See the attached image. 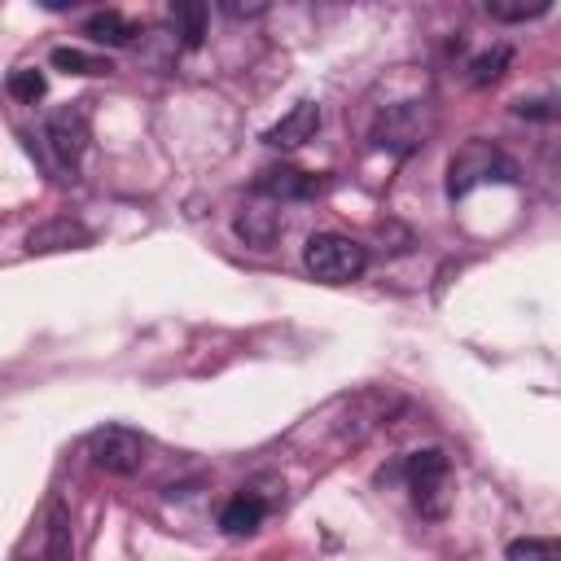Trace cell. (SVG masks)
<instances>
[{
  "label": "cell",
  "instance_id": "4fadbf2b",
  "mask_svg": "<svg viewBox=\"0 0 561 561\" xmlns=\"http://www.w3.org/2000/svg\"><path fill=\"white\" fill-rule=\"evenodd\" d=\"M263 513H267V504H263L254 491H241V495H232V500L224 504L219 526H224V535L241 539V535H254V530L263 526Z\"/></svg>",
  "mask_w": 561,
  "mask_h": 561
},
{
  "label": "cell",
  "instance_id": "ffe728a7",
  "mask_svg": "<svg viewBox=\"0 0 561 561\" xmlns=\"http://www.w3.org/2000/svg\"><path fill=\"white\" fill-rule=\"evenodd\" d=\"M508 561H561V539H513L508 543Z\"/></svg>",
  "mask_w": 561,
  "mask_h": 561
},
{
  "label": "cell",
  "instance_id": "30bf717a",
  "mask_svg": "<svg viewBox=\"0 0 561 561\" xmlns=\"http://www.w3.org/2000/svg\"><path fill=\"white\" fill-rule=\"evenodd\" d=\"M88 241H92V232H88L79 219H70V215H57V219H48V224H39V228L26 232V250H31V254L79 250V245H88Z\"/></svg>",
  "mask_w": 561,
  "mask_h": 561
},
{
  "label": "cell",
  "instance_id": "9a60e30c",
  "mask_svg": "<svg viewBox=\"0 0 561 561\" xmlns=\"http://www.w3.org/2000/svg\"><path fill=\"white\" fill-rule=\"evenodd\" d=\"M171 22H175V35L184 48H197L202 35H206V4L197 0H175L171 4Z\"/></svg>",
  "mask_w": 561,
  "mask_h": 561
},
{
  "label": "cell",
  "instance_id": "5bb4252c",
  "mask_svg": "<svg viewBox=\"0 0 561 561\" xmlns=\"http://www.w3.org/2000/svg\"><path fill=\"white\" fill-rule=\"evenodd\" d=\"M75 543H70V517H66V504L61 500H48V513H44V557L48 561H70Z\"/></svg>",
  "mask_w": 561,
  "mask_h": 561
},
{
  "label": "cell",
  "instance_id": "277c9868",
  "mask_svg": "<svg viewBox=\"0 0 561 561\" xmlns=\"http://www.w3.org/2000/svg\"><path fill=\"white\" fill-rule=\"evenodd\" d=\"M373 145L377 149H390V153H412L421 149L430 136H434V110L430 101H399V105H386L373 123Z\"/></svg>",
  "mask_w": 561,
  "mask_h": 561
},
{
  "label": "cell",
  "instance_id": "ba28073f",
  "mask_svg": "<svg viewBox=\"0 0 561 561\" xmlns=\"http://www.w3.org/2000/svg\"><path fill=\"white\" fill-rule=\"evenodd\" d=\"M316 131H320V105H316V101H298L280 123H272V127L263 131V140H267L272 149H298V145H307Z\"/></svg>",
  "mask_w": 561,
  "mask_h": 561
},
{
  "label": "cell",
  "instance_id": "8fae6325",
  "mask_svg": "<svg viewBox=\"0 0 561 561\" xmlns=\"http://www.w3.org/2000/svg\"><path fill=\"white\" fill-rule=\"evenodd\" d=\"M280 228H285V219H280L276 202H267V197L241 206V215H237V232H241V241L254 245V250H267V245L280 237Z\"/></svg>",
  "mask_w": 561,
  "mask_h": 561
},
{
  "label": "cell",
  "instance_id": "d6986e66",
  "mask_svg": "<svg viewBox=\"0 0 561 561\" xmlns=\"http://www.w3.org/2000/svg\"><path fill=\"white\" fill-rule=\"evenodd\" d=\"M548 13V0H535V4H526V0H486V18H495V22H530V18H543Z\"/></svg>",
  "mask_w": 561,
  "mask_h": 561
},
{
  "label": "cell",
  "instance_id": "44dd1931",
  "mask_svg": "<svg viewBox=\"0 0 561 561\" xmlns=\"http://www.w3.org/2000/svg\"><path fill=\"white\" fill-rule=\"evenodd\" d=\"M232 18H254V13H263V4H224Z\"/></svg>",
  "mask_w": 561,
  "mask_h": 561
},
{
  "label": "cell",
  "instance_id": "e0dca14e",
  "mask_svg": "<svg viewBox=\"0 0 561 561\" xmlns=\"http://www.w3.org/2000/svg\"><path fill=\"white\" fill-rule=\"evenodd\" d=\"M508 57H513V48H508V44H495L491 53H478V57L469 61V83H473V88H486V83H495V79L504 75Z\"/></svg>",
  "mask_w": 561,
  "mask_h": 561
},
{
  "label": "cell",
  "instance_id": "6da1fadb",
  "mask_svg": "<svg viewBox=\"0 0 561 561\" xmlns=\"http://www.w3.org/2000/svg\"><path fill=\"white\" fill-rule=\"evenodd\" d=\"M394 403H399V399H394L390 390H355V394H342V399H333L324 412L307 416V425H302L294 438L316 434V443H329L333 451L355 447V443H364V438L390 416Z\"/></svg>",
  "mask_w": 561,
  "mask_h": 561
},
{
  "label": "cell",
  "instance_id": "7a4b0ae2",
  "mask_svg": "<svg viewBox=\"0 0 561 561\" xmlns=\"http://www.w3.org/2000/svg\"><path fill=\"white\" fill-rule=\"evenodd\" d=\"M491 180L517 184L522 171H517V162H513L495 140H482V136L465 140V145L451 153V162H447V197L460 202V197H469L478 184H491Z\"/></svg>",
  "mask_w": 561,
  "mask_h": 561
},
{
  "label": "cell",
  "instance_id": "52a82bcc",
  "mask_svg": "<svg viewBox=\"0 0 561 561\" xmlns=\"http://www.w3.org/2000/svg\"><path fill=\"white\" fill-rule=\"evenodd\" d=\"M145 451H149V443H145L136 430H127V425H101V430L88 434V460H92L101 473L131 478V473H140Z\"/></svg>",
  "mask_w": 561,
  "mask_h": 561
},
{
  "label": "cell",
  "instance_id": "9c48e42d",
  "mask_svg": "<svg viewBox=\"0 0 561 561\" xmlns=\"http://www.w3.org/2000/svg\"><path fill=\"white\" fill-rule=\"evenodd\" d=\"M316 193V180L298 167H263L254 175V197H267V202H298V197H311Z\"/></svg>",
  "mask_w": 561,
  "mask_h": 561
},
{
  "label": "cell",
  "instance_id": "5b68a950",
  "mask_svg": "<svg viewBox=\"0 0 561 561\" xmlns=\"http://www.w3.org/2000/svg\"><path fill=\"white\" fill-rule=\"evenodd\" d=\"M403 473H408V491L421 517H443L451 504V460L438 447H421L408 456Z\"/></svg>",
  "mask_w": 561,
  "mask_h": 561
},
{
  "label": "cell",
  "instance_id": "7c38bea8",
  "mask_svg": "<svg viewBox=\"0 0 561 561\" xmlns=\"http://www.w3.org/2000/svg\"><path fill=\"white\" fill-rule=\"evenodd\" d=\"M83 35L88 44H101V48H123L140 35V26L131 18H123L118 9H96L92 18H83Z\"/></svg>",
  "mask_w": 561,
  "mask_h": 561
},
{
  "label": "cell",
  "instance_id": "8992f818",
  "mask_svg": "<svg viewBox=\"0 0 561 561\" xmlns=\"http://www.w3.org/2000/svg\"><path fill=\"white\" fill-rule=\"evenodd\" d=\"M88 136H92V127H88V105H83V101H70V105H61V110H53V114L44 118L48 158H53V167L66 171L70 180H75V171H79V158H83V149H88Z\"/></svg>",
  "mask_w": 561,
  "mask_h": 561
},
{
  "label": "cell",
  "instance_id": "ac0fdd59",
  "mask_svg": "<svg viewBox=\"0 0 561 561\" xmlns=\"http://www.w3.org/2000/svg\"><path fill=\"white\" fill-rule=\"evenodd\" d=\"M4 92H9L13 101H22V105H35V101L48 92V79H44L39 70H31V66H18V70H9Z\"/></svg>",
  "mask_w": 561,
  "mask_h": 561
},
{
  "label": "cell",
  "instance_id": "2e32d148",
  "mask_svg": "<svg viewBox=\"0 0 561 561\" xmlns=\"http://www.w3.org/2000/svg\"><path fill=\"white\" fill-rule=\"evenodd\" d=\"M57 70H66V75H110L114 66H110V57H96V53H83V48H53V57H48Z\"/></svg>",
  "mask_w": 561,
  "mask_h": 561
},
{
  "label": "cell",
  "instance_id": "3957f363",
  "mask_svg": "<svg viewBox=\"0 0 561 561\" xmlns=\"http://www.w3.org/2000/svg\"><path fill=\"white\" fill-rule=\"evenodd\" d=\"M302 263H307V272H311L316 280H324V285H346V280L364 276L368 250H364L359 241L342 237V232H316V237H307V245H302Z\"/></svg>",
  "mask_w": 561,
  "mask_h": 561
}]
</instances>
